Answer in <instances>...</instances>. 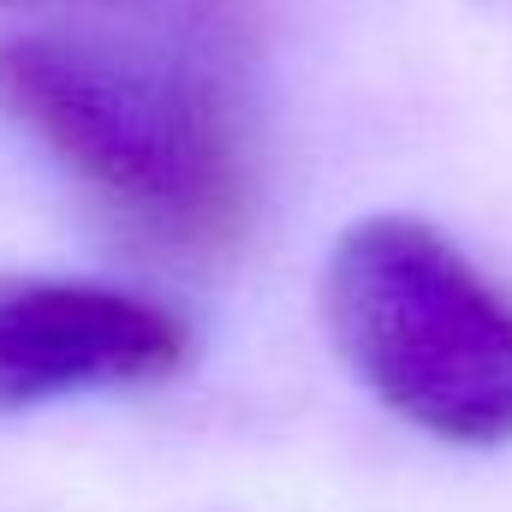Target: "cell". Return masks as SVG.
Listing matches in <instances>:
<instances>
[{
  "mask_svg": "<svg viewBox=\"0 0 512 512\" xmlns=\"http://www.w3.org/2000/svg\"><path fill=\"white\" fill-rule=\"evenodd\" d=\"M346 370L447 447L512 441V298L417 215L352 221L322 268Z\"/></svg>",
  "mask_w": 512,
  "mask_h": 512,
  "instance_id": "6da1fadb",
  "label": "cell"
},
{
  "mask_svg": "<svg viewBox=\"0 0 512 512\" xmlns=\"http://www.w3.org/2000/svg\"><path fill=\"white\" fill-rule=\"evenodd\" d=\"M0 114L24 126L84 191L185 245L233 233L245 173L221 108L126 48L18 36L0 48Z\"/></svg>",
  "mask_w": 512,
  "mask_h": 512,
  "instance_id": "7a4b0ae2",
  "label": "cell"
},
{
  "mask_svg": "<svg viewBox=\"0 0 512 512\" xmlns=\"http://www.w3.org/2000/svg\"><path fill=\"white\" fill-rule=\"evenodd\" d=\"M179 364L185 322L155 298L90 280L0 286V417L167 382Z\"/></svg>",
  "mask_w": 512,
  "mask_h": 512,
  "instance_id": "3957f363",
  "label": "cell"
}]
</instances>
